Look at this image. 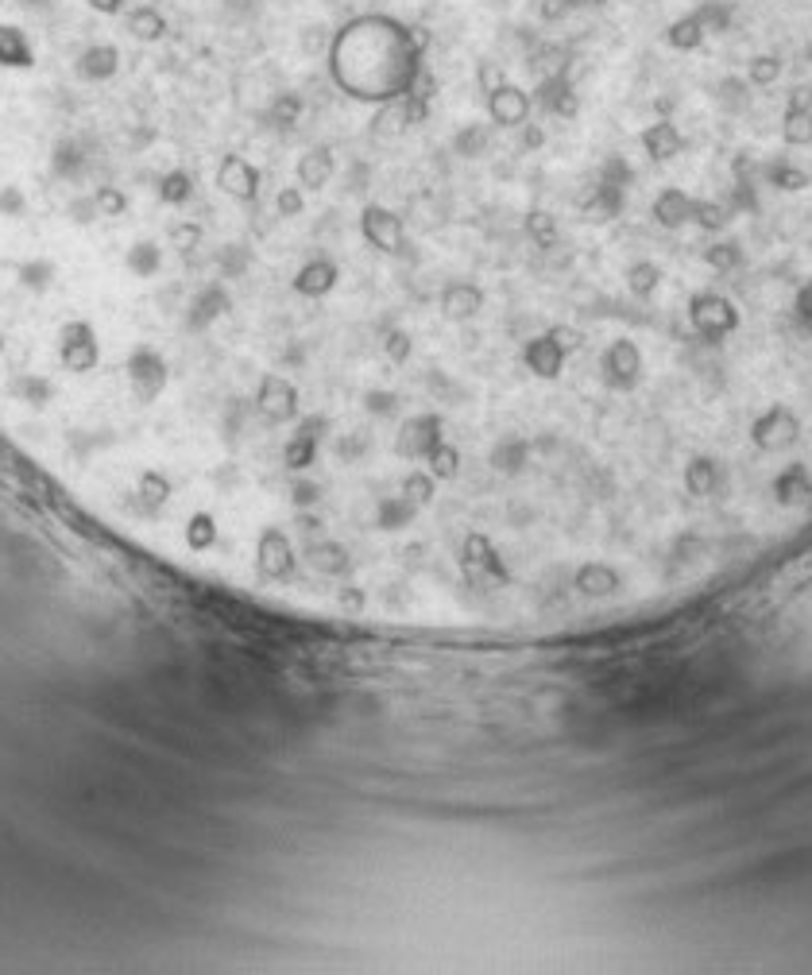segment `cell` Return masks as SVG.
Masks as SVG:
<instances>
[{"label":"cell","mask_w":812,"mask_h":975,"mask_svg":"<svg viewBox=\"0 0 812 975\" xmlns=\"http://www.w3.org/2000/svg\"><path fill=\"white\" fill-rule=\"evenodd\" d=\"M739 0H700L693 8V16L700 20V28L708 31V39H727L739 28Z\"/></svg>","instance_id":"obj_1"},{"label":"cell","mask_w":812,"mask_h":975,"mask_svg":"<svg viewBox=\"0 0 812 975\" xmlns=\"http://www.w3.org/2000/svg\"><path fill=\"white\" fill-rule=\"evenodd\" d=\"M666 43L673 51H681V55H696L708 43V31L700 28V20H696L693 12H685L681 20H673L666 28Z\"/></svg>","instance_id":"obj_2"}]
</instances>
